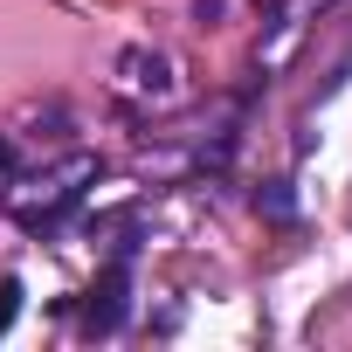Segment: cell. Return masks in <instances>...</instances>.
<instances>
[{
	"instance_id": "obj_1",
	"label": "cell",
	"mask_w": 352,
	"mask_h": 352,
	"mask_svg": "<svg viewBox=\"0 0 352 352\" xmlns=\"http://www.w3.org/2000/svg\"><path fill=\"white\" fill-rule=\"evenodd\" d=\"M124 318H131V270H124V256H118V263L90 283V297H83V331H90V338H111Z\"/></svg>"
},
{
	"instance_id": "obj_2",
	"label": "cell",
	"mask_w": 352,
	"mask_h": 352,
	"mask_svg": "<svg viewBox=\"0 0 352 352\" xmlns=\"http://www.w3.org/2000/svg\"><path fill=\"white\" fill-rule=\"evenodd\" d=\"M124 76H131L138 90H152V97H166V90H173V63H166V56H145V49H131V56H124Z\"/></svg>"
},
{
	"instance_id": "obj_3",
	"label": "cell",
	"mask_w": 352,
	"mask_h": 352,
	"mask_svg": "<svg viewBox=\"0 0 352 352\" xmlns=\"http://www.w3.org/2000/svg\"><path fill=\"white\" fill-rule=\"evenodd\" d=\"M256 208H263L270 221H297V201H290V187H283V180H270V187L256 194Z\"/></svg>"
},
{
	"instance_id": "obj_4",
	"label": "cell",
	"mask_w": 352,
	"mask_h": 352,
	"mask_svg": "<svg viewBox=\"0 0 352 352\" xmlns=\"http://www.w3.org/2000/svg\"><path fill=\"white\" fill-rule=\"evenodd\" d=\"M21 297H28V290H21V276H0V331L21 318Z\"/></svg>"
}]
</instances>
